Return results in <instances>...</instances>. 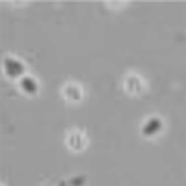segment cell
<instances>
[{
  "mask_svg": "<svg viewBox=\"0 0 186 186\" xmlns=\"http://www.w3.org/2000/svg\"><path fill=\"white\" fill-rule=\"evenodd\" d=\"M24 89H28V91H32V89H34V91H35V88H32V82H30V80H26V82H24Z\"/></svg>",
  "mask_w": 186,
  "mask_h": 186,
  "instance_id": "cell-1",
  "label": "cell"
}]
</instances>
